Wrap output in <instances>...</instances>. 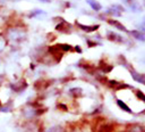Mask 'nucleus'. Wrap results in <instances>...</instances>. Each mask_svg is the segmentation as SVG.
<instances>
[{"label": "nucleus", "mask_w": 145, "mask_h": 132, "mask_svg": "<svg viewBox=\"0 0 145 132\" xmlns=\"http://www.w3.org/2000/svg\"><path fill=\"white\" fill-rule=\"evenodd\" d=\"M106 22H108L110 25H112L113 27H116L117 30H119V31L128 32V30L126 28V26H125V25H122L119 20H116V19H112V18H108V19H106Z\"/></svg>", "instance_id": "obj_1"}, {"label": "nucleus", "mask_w": 145, "mask_h": 132, "mask_svg": "<svg viewBox=\"0 0 145 132\" xmlns=\"http://www.w3.org/2000/svg\"><path fill=\"white\" fill-rule=\"evenodd\" d=\"M86 2L93 8V10H95V11L101 10V5H100V2H97V1H95V0H86Z\"/></svg>", "instance_id": "obj_10"}, {"label": "nucleus", "mask_w": 145, "mask_h": 132, "mask_svg": "<svg viewBox=\"0 0 145 132\" xmlns=\"http://www.w3.org/2000/svg\"><path fill=\"white\" fill-rule=\"evenodd\" d=\"M70 28H71L70 24L67 23L65 19H63L62 22H60V23L56 26V30H57V31H59V32H65V33H69L67 30H70Z\"/></svg>", "instance_id": "obj_2"}, {"label": "nucleus", "mask_w": 145, "mask_h": 132, "mask_svg": "<svg viewBox=\"0 0 145 132\" xmlns=\"http://www.w3.org/2000/svg\"><path fill=\"white\" fill-rule=\"evenodd\" d=\"M125 1H126V3L128 5V7H129L133 11H137V13L142 11V8H140V6L137 3L136 0H125Z\"/></svg>", "instance_id": "obj_4"}, {"label": "nucleus", "mask_w": 145, "mask_h": 132, "mask_svg": "<svg viewBox=\"0 0 145 132\" xmlns=\"http://www.w3.org/2000/svg\"><path fill=\"white\" fill-rule=\"evenodd\" d=\"M130 74H131V77H133L136 82L142 83V84L145 85V75H144V74L137 73V72H135V71H130Z\"/></svg>", "instance_id": "obj_3"}, {"label": "nucleus", "mask_w": 145, "mask_h": 132, "mask_svg": "<svg viewBox=\"0 0 145 132\" xmlns=\"http://www.w3.org/2000/svg\"><path fill=\"white\" fill-rule=\"evenodd\" d=\"M106 36L110 41H114V42H122V38L120 35H118L117 33L114 32H108L106 33Z\"/></svg>", "instance_id": "obj_7"}, {"label": "nucleus", "mask_w": 145, "mask_h": 132, "mask_svg": "<svg viewBox=\"0 0 145 132\" xmlns=\"http://www.w3.org/2000/svg\"><path fill=\"white\" fill-rule=\"evenodd\" d=\"M75 50H76L77 52H82V49H79V47H78V46H76V47H75Z\"/></svg>", "instance_id": "obj_13"}, {"label": "nucleus", "mask_w": 145, "mask_h": 132, "mask_svg": "<svg viewBox=\"0 0 145 132\" xmlns=\"http://www.w3.org/2000/svg\"><path fill=\"white\" fill-rule=\"evenodd\" d=\"M113 67L109 64H104V60H101L100 61V69L103 72V73H109Z\"/></svg>", "instance_id": "obj_8"}, {"label": "nucleus", "mask_w": 145, "mask_h": 132, "mask_svg": "<svg viewBox=\"0 0 145 132\" xmlns=\"http://www.w3.org/2000/svg\"><path fill=\"white\" fill-rule=\"evenodd\" d=\"M136 97L139 100H142L143 102H145V93H143L140 90H136Z\"/></svg>", "instance_id": "obj_11"}, {"label": "nucleus", "mask_w": 145, "mask_h": 132, "mask_svg": "<svg viewBox=\"0 0 145 132\" xmlns=\"http://www.w3.org/2000/svg\"><path fill=\"white\" fill-rule=\"evenodd\" d=\"M117 105L122 109V110H125V112H127V113H129V114H131L133 113V110L127 106V104H125L122 100H120V99H118L117 100Z\"/></svg>", "instance_id": "obj_9"}, {"label": "nucleus", "mask_w": 145, "mask_h": 132, "mask_svg": "<svg viewBox=\"0 0 145 132\" xmlns=\"http://www.w3.org/2000/svg\"><path fill=\"white\" fill-rule=\"evenodd\" d=\"M39 1H41V2H44V3H50L52 0H39Z\"/></svg>", "instance_id": "obj_12"}, {"label": "nucleus", "mask_w": 145, "mask_h": 132, "mask_svg": "<svg viewBox=\"0 0 145 132\" xmlns=\"http://www.w3.org/2000/svg\"><path fill=\"white\" fill-rule=\"evenodd\" d=\"M128 32H129L136 40L145 42V34H144V33H142V32H139V31H137V30H136V31H135V30H134V31H128Z\"/></svg>", "instance_id": "obj_6"}, {"label": "nucleus", "mask_w": 145, "mask_h": 132, "mask_svg": "<svg viewBox=\"0 0 145 132\" xmlns=\"http://www.w3.org/2000/svg\"><path fill=\"white\" fill-rule=\"evenodd\" d=\"M76 24H77V26H78L80 30H83V31H85V32H93V31H95V30H97V28L100 27L99 25H92V26H89V25L79 24L78 22H76Z\"/></svg>", "instance_id": "obj_5"}]
</instances>
